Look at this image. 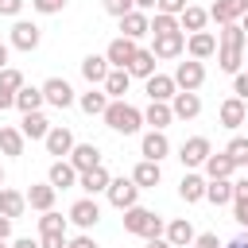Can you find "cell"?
Returning a JSON list of instances; mask_svg holds the SVG:
<instances>
[{"instance_id": "cell-1", "label": "cell", "mask_w": 248, "mask_h": 248, "mask_svg": "<svg viewBox=\"0 0 248 248\" xmlns=\"http://www.w3.org/2000/svg\"><path fill=\"white\" fill-rule=\"evenodd\" d=\"M244 46H248V35L240 31V23H225L221 35H217V66H221L225 74H240Z\"/></svg>"}, {"instance_id": "cell-2", "label": "cell", "mask_w": 248, "mask_h": 248, "mask_svg": "<svg viewBox=\"0 0 248 248\" xmlns=\"http://www.w3.org/2000/svg\"><path fill=\"white\" fill-rule=\"evenodd\" d=\"M163 229H167V221H163L159 213H151V209H143V205H128V209H124V232L151 240V236H163Z\"/></svg>"}, {"instance_id": "cell-3", "label": "cell", "mask_w": 248, "mask_h": 248, "mask_svg": "<svg viewBox=\"0 0 248 248\" xmlns=\"http://www.w3.org/2000/svg\"><path fill=\"white\" fill-rule=\"evenodd\" d=\"M101 116H105V124H108L112 132H120V136H132V132H140V124H143V112H140L136 105H128L124 97H120V101H108V108H105Z\"/></svg>"}, {"instance_id": "cell-4", "label": "cell", "mask_w": 248, "mask_h": 248, "mask_svg": "<svg viewBox=\"0 0 248 248\" xmlns=\"http://www.w3.org/2000/svg\"><path fill=\"white\" fill-rule=\"evenodd\" d=\"M170 78H174V85H178V89L198 93V89L205 85V66H202L198 58H186V62H178V66H174V74H170Z\"/></svg>"}, {"instance_id": "cell-5", "label": "cell", "mask_w": 248, "mask_h": 248, "mask_svg": "<svg viewBox=\"0 0 248 248\" xmlns=\"http://www.w3.org/2000/svg\"><path fill=\"white\" fill-rule=\"evenodd\" d=\"M39 43H43L39 23H31V19H16V23H12V39H8V46H16V50H35Z\"/></svg>"}, {"instance_id": "cell-6", "label": "cell", "mask_w": 248, "mask_h": 248, "mask_svg": "<svg viewBox=\"0 0 248 248\" xmlns=\"http://www.w3.org/2000/svg\"><path fill=\"white\" fill-rule=\"evenodd\" d=\"M39 89H43V101H46V105H54V108H70V105L78 101L66 78H46Z\"/></svg>"}, {"instance_id": "cell-7", "label": "cell", "mask_w": 248, "mask_h": 248, "mask_svg": "<svg viewBox=\"0 0 248 248\" xmlns=\"http://www.w3.org/2000/svg\"><path fill=\"white\" fill-rule=\"evenodd\" d=\"M105 194H108V202H112V205L124 213L128 205H136V198H140V186H136L132 178H108V190H105Z\"/></svg>"}, {"instance_id": "cell-8", "label": "cell", "mask_w": 248, "mask_h": 248, "mask_svg": "<svg viewBox=\"0 0 248 248\" xmlns=\"http://www.w3.org/2000/svg\"><path fill=\"white\" fill-rule=\"evenodd\" d=\"M136 50H140V43H136V39H124V35H120V39H112V43H108L105 58H108V66H112V70H128V62L136 58Z\"/></svg>"}, {"instance_id": "cell-9", "label": "cell", "mask_w": 248, "mask_h": 248, "mask_svg": "<svg viewBox=\"0 0 248 248\" xmlns=\"http://www.w3.org/2000/svg\"><path fill=\"white\" fill-rule=\"evenodd\" d=\"M213 147H209V140L205 136H190L182 147H178V159H182V167L186 170H194V167H202L205 163V155H209Z\"/></svg>"}, {"instance_id": "cell-10", "label": "cell", "mask_w": 248, "mask_h": 248, "mask_svg": "<svg viewBox=\"0 0 248 248\" xmlns=\"http://www.w3.org/2000/svg\"><path fill=\"white\" fill-rule=\"evenodd\" d=\"M43 143H46V155L66 159V155H70V147H74V132H70V128H62V124H50V132L43 136Z\"/></svg>"}, {"instance_id": "cell-11", "label": "cell", "mask_w": 248, "mask_h": 248, "mask_svg": "<svg viewBox=\"0 0 248 248\" xmlns=\"http://www.w3.org/2000/svg\"><path fill=\"white\" fill-rule=\"evenodd\" d=\"M140 155L143 159H167L170 155V140H167V132H159V128H151V132H143V140H140Z\"/></svg>"}, {"instance_id": "cell-12", "label": "cell", "mask_w": 248, "mask_h": 248, "mask_svg": "<svg viewBox=\"0 0 248 248\" xmlns=\"http://www.w3.org/2000/svg\"><path fill=\"white\" fill-rule=\"evenodd\" d=\"M120 35L124 39H143V35H151V19H147V12H140V8H132L128 16H120Z\"/></svg>"}, {"instance_id": "cell-13", "label": "cell", "mask_w": 248, "mask_h": 248, "mask_svg": "<svg viewBox=\"0 0 248 248\" xmlns=\"http://www.w3.org/2000/svg\"><path fill=\"white\" fill-rule=\"evenodd\" d=\"M155 58H178L186 50V35L182 31H170V35H155V43L147 46Z\"/></svg>"}, {"instance_id": "cell-14", "label": "cell", "mask_w": 248, "mask_h": 248, "mask_svg": "<svg viewBox=\"0 0 248 248\" xmlns=\"http://www.w3.org/2000/svg\"><path fill=\"white\" fill-rule=\"evenodd\" d=\"M186 54L198 58V62L213 58V54H217V35H213V31H194V35L186 39Z\"/></svg>"}, {"instance_id": "cell-15", "label": "cell", "mask_w": 248, "mask_h": 248, "mask_svg": "<svg viewBox=\"0 0 248 248\" xmlns=\"http://www.w3.org/2000/svg\"><path fill=\"white\" fill-rule=\"evenodd\" d=\"M170 112H174V120H194V116L202 112V97L190 93V89H178V93L170 97Z\"/></svg>"}, {"instance_id": "cell-16", "label": "cell", "mask_w": 248, "mask_h": 248, "mask_svg": "<svg viewBox=\"0 0 248 248\" xmlns=\"http://www.w3.org/2000/svg\"><path fill=\"white\" fill-rule=\"evenodd\" d=\"M217 116H221V124H225L229 132H236V128L248 120V101H240V97H229V101H221Z\"/></svg>"}, {"instance_id": "cell-17", "label": "cell", "mask_w": 248, "mask_h": 248, "mask_svg": "<svg viewBox=\"0 0 248 248\" xmlns=\"http://www.w3.org/2000/svg\"><path fill=\"white\" fill-rule=\"evenodd\" d=\"M70 221H74L78 229H93V225L101 221V205H97L93 198H78V202L70 205Z\"/></svg>"}, {"instance_id": "cell-18", "label": "cell", "mask_w": 248, "mask_h": 248, "mask_svg": "<svg viewBox=\"0 0 248 248\" xmlns=\"http://www.w3.org/2000/svg\"><path fill=\"white\" fill-rule=\"evenodd\" d=\"M163 236L170 240V248H190L194 244V225H190V217H174V221H167V229H163Z\"/></svg>"}, {"instance_id": "cell-19", "label": "cell", "mask_w": 248, "mask_h": 248, "mask_svg": "<svg viewBox=\"0 0 248 248\" xmlns=\"http://www.w3.org/2000/svg\"><path fill=\"white\" fill-rule=\"evenodd\" d=\"M244 12H248V0H217V4L209 8V19H213L217 27H225V23H236Z\"/></svg>"}, {"instance_id": "cell-20", "label": "cell", "mask_w": 248, "mask_h": 248, "mask_svg": "<svg viewBox=\"0 0 248 248\" xmlns=\"http://www.w3.org/2000/svg\"><path fill=\"white\" fill-rule=\"evenodd\" d=\"M66 159H70V167L81 174V170H89V167H97V163H101V147H97V143H74Z\"/></svg>"}, {"instance_id": "cell-21", "label": "cell", "mask_w": 248, "mask_h": 248, "mask_svg": "<svg viewBox=\"0 0 248 248\" xmlns=\"http://www.w3.org/2000/svg\"><path fill=\"white\" fill-rule=\"evenodd\" d=\"M132 182H136L140 190H155V186L163 182V167H159L155 159H140L136 170H132Z\"/></svg>"}, {"instance_id": "cell-22", "label": "cell", "mask_w": 248, "mask_h": 248, "mask_svg": "<svg viewBox=\"0 0 248 248\" xmlns=\"http://www.w3.org/2000/svg\"><path fill=\"white\" fill-rule=\"evenodd\" d=\"M19 85H23V74L12 70V66H4L0 70V112L4 108H16V89Z\"/></svg>"}, {"instance_id": "cell-23", "label": "cell", "mask_w": 248, "mask_h": 248, "mask_svg": "<svg viewBox=\"0 0 248 248\" xmlns=\"http://www.w3.org/2000/svg\"><path fill=\"white\" fill-rule=\"evenodd\" d=\"M108 178H112V174L105 170V163H97V167H89V170H81V174H78V186H81V190L93 198V194L108 190Z\"/></svg>"}, {"instance_id": "cell-24", "label": "cell", "mask_w": 248, "mask_h": 248, "mask_svg": "<svg viewBox=\"0 0 248 248\" xmlns=\"http://www.w3.org/2000/svg\"><path fill=\"white\" fill-rule=\"evenodd\" d=\"M178 198H182L186 205L202 202V198H205V174H198V170H186V174H182V182H178Z\"/></svg>"}, {"instance_id": "cell-25", "label": "cell", "mask_w": 248, "mask_h": 248, "mask_svg": "<svg viewBox=\"0 0 248 248\" xmlns=\"http://www.w3.org/2000/svg\"><path fill=\"white\" fill-rule=\"evenodd\" d=\"M143 89H147V97H151V101H170V97L178 93V85H174V78H170V74H151V78L143 81Z\"/></svg>"}, {"instance_id": "cell-26", "label": "cell", "mask_w": 248, "mask_h": 248, "mask_svg": "<svg viewBox=\"0 0 248 248\" xmlns=\"http://www.w3.org/2000/svg\"><path fill=\"white\" fill-rule=\"evenodd\" d=\"M46 182H50L54 190H70V186H78V170L70 167V159H54V163H50Z\"/></svg>"}, {"instance_id": "cell-27", "label": "cell", "mask_w": 248, "mask_h": 248, "mask_svg": "<svg viewBox=\"0 0 248 248\" xmlns=\"http://www.w3.org/2000/svg\"><path fill=\"white\" fill-rule=\"evenodd\" d=\"M23 198H27V205H31V209L46 213V209H54V198H58V190H54L50 182H35V186H31Z\"/></svg>"}, {"instance_id": "cell-28", "label": "cell", "mask_w": 248, "mask_h": 248, "mask_svg": "<svg viewBox=\"0 0 248 248\" xmlns=\"http://www.w3.org/2000/svg\"><path fill=\"white\" fill-rule=\"evenodd\" d=\"M108 58L105 54H89V58H81V78L89 81V85H101L105 78H108Z\"/></svg>"}, {"instance_id": "cell-29", "label": "cell", "mask_w": 248, "mask_h": 248, "mask_svg": "<svg viewBox=\"0 0 248 248\" xmlns=\"http://www.w3.org/2000/svg\"><path fill=\"white\" fill-rule=\"evenodd\" d=\"M205 23H209V12H205V8L186 4V8L178 12V27H182V31H190V35H194V31H205Z\"/></svg>"}, {"instance_id": "cell-30", "label": "cell", "mask_w": 248, "mask_h": 248, "mask_svg": "<svg viewBox=\"0 0 248 248\" xmlns=\"http://www.w3.org/2000/svg\"><path fill=\"white\" fill-rule=\"evenodd\" d=\"M128 85H132V74L128 70H108V78L101 81V89L108 93V101H120L128 93Z\"/></svg>"}, {"instance_id": "cell-31", "label": "cell", "mask_w": 248, "mask_h": 248, "mask_svg": "<svg viewBox=\"0 0 248 248\" xmlns=\"http://www.w3.org/2000/svg\"><path fill=\"white\" fill-rule=\"evenodd\" d=\"M170 120H174V112H170V101H151V105L143 108V124H151V128H159V132H163Z\"/></svg>"}, {"instance_id": "cell-32", "label": "cell", "mask_w": 248, "mask_h": 248, "mask_svg": "<svg viewBox=\"0 0 248 248\" xmlns=\"http://www.w3.org/2000/svg\"><path fill=\"white\" fill-rule=\"evenodd\" d=\"M202 167H205V178H229V174H232V170H236V163H232V159H229V155H225V151H217V155H213V151H209V155H205V163H202Z\"/></svg>"}, {"instance_id": "cell-33", "label": "cell", "mask_w": 248, "mask_h": 248, "mask_svg": "<svg viewBox=\"0 0 248 248\" xmlns=\"http://www.w3.org/2000/svg\"><path fill=\"white\" fill-rule=\"evenodd\" d=\"M205 202L229 205L232 202V178H205Z\"/></svg>"}, {"instance_id": "cell-34", "label": "cell", "mask_w": 248, "mask_h": 248, "mask_svg": "<svg viewBox=\"0 0 248 248\" xmlns=\"http://www.w3.org/2000/svg\"><path fill=\"white\" fill-rule=\"evenodd\" d=\"M23 209H27V198L19 194V190H8V186H0V213L4 217H23Z\"/></svg>"}, {"instance_id": "cell-35", "label": "cell", "mask_w": 248, "mask_h": 248, "mask_svg": "<svg viewBox=\"0 0 248 248\" xmlns=\"http://www.w3.org/2000/svg\"><path fill=\"white\" fill-rule=\"evenodd\" d=\"M46 101H43V89H35V85H19L16 89V108L19 112H39Z\"/></svg>"}, {"instance_id": "cell-36", "label": "cell", "mask_w": 248, "mask_h": 248, "mask_svg": "<svg viewBox=\"0 0 248 248\" xmlns=\"http://www.w3.org/2000/svg\"><path fill=\"white\" fill-rule=\"evenodd\" d=\"M19 132H23V140H43V136L50 132V120H46L43 112H23Z\"/></svg>"}, {"instance_id": "cell-37", "label": "cell", "mask_w": 248, "mask_h": 248, "mask_svg": "<svg viewBox=\"0 0 248 248\" xmlns=\"http://www.w3.org/2000/svg\"><path fill=\"white\" fill-rule=\"evenodd\" d=\"M128 74H132V78H143V81H147V78L155 74V54L140 46V50H136V58L128 62Z\"/></svg>"}, {"instance_id": "cell-38", "label": "cell", "mask_w": 248, "mask_h": 248, "mask_svg": "<svg viewBox=\"0 0 248 248\" xmlns=\"http://www.w3.org/2000/svg\"><path fill=\"white\" fill-rule=\"evenodd\" d=\"M78 105H81V112L101 116V112L108 108V93H105V89H89V93H81V97H78Z\"/></svg>"}, {"instance_id": "cell-39", "label": "cell", "mask_w": 248, "mask_h": 248, "mask_svg": "<svg viewBox=\"0 0 248 248\" xmlns=\"http://www.w3.org/2000/svg\"><path fill=\"white\" fill-rule=\"evenodd\" d=\"M23 143H27V140H23L19 128H0V151H4V155L19 159V155H23Z\"/></svg>"}, {"instance_id": "cell-40", "label": "cell", "mask_w": 248, "mask_h": 248, "mask_svg": "<svg viewBox=\"0 0 248 248\" xmlns=\"http://www.w3.org/2000/svg\"><path fill=\"white\" fill-rule=\"evenodd\" d=\"M225 155L236 163V167H248V136H232L225 143Z\"/></svg>"}, {"instance_id": "cell-41", "label": "cell", "mask_w": 248, "mask_h": 248, "mask_svg": "<svg viewBox=\"0 0 248 248\" xmlns=\"http://www.w3.org/2000/svg\"><path fill=\"white\" fill-rule=\"evenodd\" d=\"M170 31H182V27H178V16L155 12V19H151V35H170Z\"/></svg>"}, {"instance_id": "cell-42", "label": "cell", "mask_w": 248, "mask_h": 248, "mask_svg": "<svg viewBox=\"0 0 248 248\" xmlns=\"http://www.w3.org/2000/svg\"><path fill=\"white\" fill-rule=\"evenodd\" d=\"M66 221H70V217H62V213L46 209V213L39 217V232H66Z\"/></svg>"}, {"instance_id": "cell-43", "label": "cell", "mask_w": 248, "mask_h": 248, "mask_svg": "<svg viewBox=\"0 0 248 248\" xmlns=\"http://www.w3.org/2000/svg\"><path fill=\"white\" fill-rule=\"evenodd\" d=\"M66 232H39V248H66Z\"/></svg>"}, {"instance_id": "cell-44", "label": "cell", "mask_w": 248, "mask_h": 248, "mask_svg": "<svg viewBox=\"0 0 248 248\" xmlns=\"http://www.w3.org/2000/svg\"><path fill=\"white\" fill-rule=\"evenodd\" d=\"M101 4H105V12H108V16H116V19H120V16H128V12L136 8L132 0H101Z\"/></svg>"}, {"instance_id": "cell-45", "label": "cell", "mask_w": 248, "mask_h": 248, "mask_svg": "<svg viewBox=\"0 0 248 248\" xmlns=\"http://www.w3.org/2000/svg\"><path fill=\"white\" fill-rule=\"evenodd\" d=\"M31 8H35L39 16H54V12L66 8V0H31Z\"/></svg>"}, {"instance_id": "cell-46", "label": "cell", "mask_w": 248, "mask_h": 248, "mask_svg": "<svg viewBox=\"0 0 248 248\" xmlns=\"http://www.w3.org/2000/svg\"><path fill=\"white\" fill-rule=\"evenodd\" d=\"M232 97L248 101V74H232Z\"/></svg>"}, {"instance_id": "cell-47", "label": "cell", "mask_w": 248, "mask_h": 248, "mask_svg": "<svg viewBox=\"0 0 248 248\" xmlns=\"http://www.w3.org/2000/svg\"><path fill=\"white\" fill-rule=\"evenodd\" d=\"M186 8V0H155V12H167V16H178Z\"/></svg>"}, {"instance_id": "cell-48", "label": "cell", "mask_w": 248, "mask_h": 248, "mask_svg": "<svg viewBox=\"0 0 248 248\" xmlns=\"http://www.w3.org/2000/svg\"><path fill=\"white\" fill-rule=\"evenodd\" d=\"M194 248H221V240H217V232H198Z\"/></svg>"}, {"instance_id": "cell-49", "label": "cell", "mask_w": 248, "mask_h": 248, "mask_svg": "<svg viewBox=\"0 0 248 248\" xmlns=\"http://www.w3.org/2000/svg\"><path fill=\"white\" fill-rule=\"evenodd\" d=\"M19 12H23V0H0V16H12L16 19Z\"/></svg>"}, {"instance_id": "cell-50", "label": "cell", "mask_w": 248, "mask_h": 248, "mask_svg": "<svg viewBox=\"0 0 248 248\" xmlns=\"http://www.w3.org/2000/svg\"><path fill=\"white\" fill-rule=\"evenodd\" d=\"M232 217H236V225L248 232V202H236V205H232Z\"/></svg>"}, {"instance_id": "cell-51", "label": "cell", "mask_w": 248, "mask_h": 248, "mask_svg": "<svg viewBox=\"0 0 248 248\" xmlns=\"http://www.w3.org/2000/svg\"><path fill=\"white\" fill-rule=\"evenodd\" d=\"M236 202H248V178L232 182V205H236Z\"/></svg>"}, {"instance_id": "cell-52", "label": "cell", "mask_w": 248, "mask_h": 248, "mask_svg": "<svg viewBox=\"0 0 248 248\" xmlns=\"http://www.w3.org/2000/svg\"><path fill=\"white\" fill-rule=\"evenodd\" d=\"M70 248H97V240H93L89 232H81V236H74V240H70Z\"/></svg>"}, {"instance_id": "cell-53", "label": "cell", "mask_w": 248, "mask_h": 248, "mask_svg": "<svg viewBox=\"0 0 248 248\" xmlns=\"http://www.w3.org/2000/svg\"><path fill=\"white\" fill-rule=\"evenodd\" d=\"M8 236H12V217L0 213V240H8Z\"/></svg>"}, {"instance_id": "cell-54", "label": "cell", "mask_w": 248, "mask_h": 248, "mask_svg": "<svg viewBox=\"0 0 248 248\" xmlns=\"http://www.w3.org/2000/svg\"><path fill=\"white\" fill-rule=\"evenodd\" d=\"M221 248H248V232H240V236H232L229 244H221Z\"/></svg>"}, {"instance_id": "cell-55", "label": "cell", "mask_w": 248, "mask_h": 248, "mask_svg": "<svg viewBox=\"0 0 248 248\" xmlns=\"http://www.w3.org/2000/svg\"><path fill=\"white\" fill-rule=\"evenodd\" d=\"M12 248H39V240H31V236H19V240H12Z\"/></svg>"}, {"instance_id": "cell-56", "label": "cell", "mask_w": 248, "mask_h": 248, "mask_svg": "<svg viewBox=\"0 0 248 248\" xmlns=\"http://www.w3.org/2000/svg\"><path fill=\"white\" fill-rule=\"evenodd\" d=\"M147 248H170V240H167V236H151V240H147Z\"/></svg>"}, {"instance_id": "cell-57", "label": "cell", "mask_w": 248, "mask_h": 248, "mask_svg": "<svg viewBox=\"0 0 248 248\" xmlns=\"http://www.w3.org/2000/svg\"><path fill=\"white\" fill-rule=\"evenodd\" d=\"M132 4H136L140 12H151V8H155V0H132Z\"/></svg>"}, {"instance_id": "cell-58", "label": "cell", "mask_w": 248, "mask_h": 248, "mask_svg": "<svg viewBox=\"0 0 248 248\" xmlns=\"http://www.w3.org/2000/svg\"><path fill=\"white\" fill-rule=\"evenodd\" d=\"M8 50H12V46H8V43H0V70L8 66Z\"/></svg>"}, {"instance_id": "cell-59", "label": "cell", "mask_w": 248, "mask_h": 248, "mask_svg": "<svg viewBox=\"0 0 248 248\" xmlns=\"http://www.w3.org/2000/svg\"><path fill=\"white\" fill-rule=\"evenodd\" d=\"M236 23H240V31H244V35H248V12H244V16H240V19H236Z\"/></svg>"}, {"instance_id": "cell-60", "label": "cell", "mask_w": 248, "mask_h": 248, "mask_svg": "<svg viewBox=\"0 0 248 248\" xmlns=\"http://www.w3.org/2000/svg\"><path fill=\"white\" fill-rule=\"evenodd\" d=\"M0 248H12V244H8V240H0Z\"/></svg>"}, {"instance_id": "cell-61", "label": "cell", "mask_w": 248, "mask_h": 248, "mask_svg": "<svg viewBox=\"0 0 248 248\" xmlns=\"http://www.w3.org/2000/svg\"><path fill=\"white\" fill-rule=\"evenodd\" d=\"M0 186H4V167H0Z\"/></svg>"}, {"instance_id": "cell-62", "label": "cell", "mask_w": 248, "mask_h": 248, "mask_svg": "<svg viewBox=\"0 0 248 248\" xmlns=\"http://www.w3.org/2000/svg\"><path fill=\"white\" fill-rule=\"evenodd\" d=\"M66 248H70V244H66Z\"/></svg>"}]
</instances>
